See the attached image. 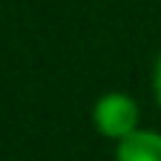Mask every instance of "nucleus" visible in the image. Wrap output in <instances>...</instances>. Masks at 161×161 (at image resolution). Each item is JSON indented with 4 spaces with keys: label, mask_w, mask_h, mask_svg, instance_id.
<instances>
[{
    "label": "nucleus",
    "mask_w": 161,
    "mask_h": 161,
    "mask_svg": "<svg viewBox=\"0 0 161 161\" xmlns=\"http://www.w3.org/2000/svg\"><path fill=\"white\" fill-rule=\"evenodd\" d=\"M92 124L104 138L121 141L141 127V107L127 92H107L92 107Z\"/></svg>",
    "instance_id": "f257e3e1"
},
{
    "label": "nucleus",
    "mask_w": 161,
    "mask_h": 161,
    "mask_svg": "<svg viewBox=\"0 0 161 161\" xmlns=\"http://www.w3.org/2000/svg\"><path fill=\"white\" fill-rule=\"evenodd\" d=\"M115 161H161V132L138 127L115 141Z\"/></svg>",
    "instance_id": "f03ea898"
},
{
    "label": "nucleus",
    "mask_w": 161,
    "mask_h": 161,
    "mask_svg": "<svg viewBox=\"0 0 161 161\" xmlns=\"http://www.w3.org/2000/svg\"><path fill=\"white\" fill-rule=\"evenodd\" d=\"M153 95H155V104L161 107V52H158L155 66H153Z\"/></svg>",
    "instance_id": "7ed1b4c3"
}]
</instances>
